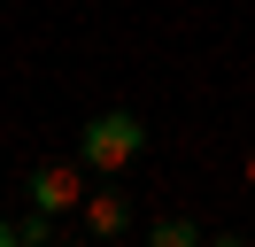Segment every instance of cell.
Instances as JSON below:
<instances>
[{
    "mask_svg": "<svg viewBox=\"0 0 255 247\" xmlns=\"http://www.w3.org/2000/svg\"><path fill=\"white\" fill-rule=\"evenodd\" d=\"M139 154H147V124L131 116V108H101V116L78 124V162L93 170V178H124Z\"/></svg>",
    "mask_w": 255,
    "mask_h": 247,
    "instance_id": "cell-1",
    "label": "cell"
},
{
    "mask_svg": "<svg viewBox=\"0 0 255 247\" xmlns=\"http://www.w3.org/2000/svg\"><path fill=\"white\" fill-rule=\"evenodd\" d=\"M139 232V201L124 185H93L78 201V240H131Z\"/></svg>",
    "mask_w": 255,
    "mask_h": 247,
    "instance_id": "cell-2",
    "label": "cell"
},
{
    "mask_svg": "<svg viewBox=\"0 0 255 247\" xmlns=\"http://www.w3.org/2000/svg\"><path fill=\"white\" fill-rule=\"evenodd\" d=\"M93 170L85 162H39L31 178H23V201H31V209H47V216H78V201L93 193Z\"/></svg>",
    "mask_w": 255,
    "mask_h": 247,
    "instance_id": "cell-3",
    "label": "cell"
},
{
    "mask_svg": "<svg viewBox=\"0 0 255 247\" xmlns=\"http://www.w3.org/2000/svg\"><path fill=\"white\" fill-rule=\"evenodd\" d=\"M147 240H155V247H193V240H201V224H193V216H155Z\"/></svg>",
    "mask_w": 255,
    "mask_h": 247,
    "instance_id": "cell-4",
    "label": "cell"
},
{
    "mask_svg": "<svg viewBox=\"0 0 255 247\" xmlns=\"http://www.w3.org/2000/svg\"><path fill=\"white\" fill-rule=\"evenodd\" d=\"M47 240H62V224H54L47 209H31V216H16V247H47Z\"/></svg>",
    "mask_w": 255,
    "mask_h": 247,
    "instance_id": "cell-5",
    "label": "cell"
},
{
    "mask_svg": "<svg viewBox=\"0 0 255 247\" xmlns=\"http://www.w3.org/2000/svg\"><path fill=\"white\" fill-rule=\"evenodd\" d=\"M0 247H16V216H0Z\"/></svg>",
    "mask_w": 255,
    "mask_h": 247,
    "instance_id": "cell-6",
    "label": "cell"
},
{
    "mask_svg": "<svg viewBox=\"0 0 255 247\" xmlns=\"http://www.w3.org/2000/svg\"><path fill=\"white\" fill-rule=\"evenodd\" d=\"M248 185H255V154H248Z\"/></svg>",
    "mask_w": 255,
    "mask_h": 247,
    "instance_id": "cell-7",
    "label": "cell"
}]
</instances>
